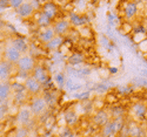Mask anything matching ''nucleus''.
I'll use <instances>...</instances> for the list:
<instances>
[{
  "mask_svg": "<svg viewBox=\"0 0 147 137\" xmlns=\"http://www.w3.org/2000/svg\"><path fill=\"white\" fill-rule=\"evenodd\" d=\"M126 123L125 116L121 117H112L105 126L100 129V136L104 137H113V136H119L121 129L124 128Z\"/></svg>",
  "mask_w": 147,
  "mask_h": 137,
  "instance_id": "f257e3e1",
  "label": "nucleus"
},
{
  "mask_svg": "<svg viewBox=\"0 0 147 137\" xmlns=\"http://www.w3.org/2000/svg\"><path fill=\"white\" fill-rule=\"evenodd\" d=\"M28 104L31 107V110H32V113H33L35 118H39V117L44 116L47 113V110L50 109V107H48L42 94L36 95V96H32V100Z\"/></svg>",
  "mask_w": 147,
  "mask_h": 137,
  "instance_id": "f03ea898",
  "label": "nucleus"
},
{
  "mask_svg": "<svg viewBox=\"0 0 147 137\" xmlns=\"http://www.w3.org/2000/svg\"><path fill=\"white\" fill-rule=\"evenodd\" d=\"M34 118H35V117H34V115H33V113H32L30 104H22V106L19 107V110H18L17 116H16V120H17L18 126L28 128V127L31 126V123L33 122Z\"/></svg>",
  "mask_w": 147,
  "mask_h": 137,
  "instance_id": "7ed1b4c3",
  "label": "nucleus"
},
{
  "mask_svg": "<svg viewBox=\"0 0 147 137\" xmlns=\"http://www.w3.org/2000/svg\"><path fill=\"white\" fill-rule=\"evenodd\" d=\"M35 66H36V62H35V60H34V57L32 55H30V54H22L21 57L19 59V61L17 62L16 68L19 72L31 74L33 72V69L35 68Z\"/></svg>",
  "mask_w": 147,
  "mask_h": 137,
  "instance_id": "20e7f679",
  "label": "nucleus"
},
{
  "mask_svg": "<svg viewBox=\"0 0 147 137\" xmlns=\"http://www.w3.org/2000/svg\"><path fill=\"white\" fill-rule=\"evenodd\" d=\"M24 86L30 94V96H36V95H41L44 92V84L40 83L36 79H34L32 75L27 76L24 80Z\"/></svg>",
  "mask_w": 147,
  "mask_h": 137,
  "instance_id": "39448f33",
  "label": "nucleus"
},
{
  "mask_svg": "<svg viewBox=\"0 0 147 137\" xmlns=\"http://www.w3.org/2000/svg\"><path fill=\"white\" fill-rule=\"evenodd\" d=\"M111 118H112V115H111V113H109V110L100 109V110H96L95 111L94 115L91 118V121H92L93 127L100 130Z\"/></svg>",
  "mask_w": 147,
  "mask_h": 137,
  "instance_id": "423d86ee",
  "label": "nucleus"
},
{
  "mask_svg": "<svg viewBox=\"0 0 147 137\" xmlns=\"http://www.w3.org/2000/svg\"><path fill=\"white\" fill-rule=\"evenodd\" d=\"M129 115L133 120L141 121L147 116V104L145 102H136L129 108Z\"/></svg>",
  "mask_w": 147,
  "mask_h": 137,
  "instance_id": "0eeeda50",
  "label": "nucleus"
},
{
  "mask_svg": "<svg viewBox=\"0 0 147 137\" xmlns=\"http://www.w3.org/2000/svg\"><path fill=\"white\" fill-rule=\"evenodd\" d=\"M3 54H4V59L6 61L11 62V63H13V65H17V62L19 61V59L22 55V53L19 52L18 49L14 46H12L11 43H8V45L5 46Z\"/></svg>",
  "mask_w": 147,
  "mask_h": 137,
  "instance_id": "6e6552de",
  "label": "nucleus"
},
{
  "mask_svg": "<svg viewBox=\"0 0 147 137\" xmlns=\"http://www.w3.org/2000/svg\"><path fill=\"white\" fill-rule=\"evenodd\" d=\"M139 12V7H138V3L136 1H128L125 7H124V18L127 21H132L137 18Z\"/></svg>",
  "mask_w": 147,
  "mask_h": 137,
  "instance_id": "1a4fd4ad",
  "label": "nucleus"
},
{
  "mask_svg": "<svg viewBox=\"0 0 147 137\" xmlns=\"http://www.w3.org/2000/svg\"><path fill=\"white\" fill-rule=\"evenodd\" d=\"M31 75L36 79L40 83L42 84H46L50 80V74H48L47 69L44 67V66H40V65H36L35 68L33 69V72L31 73Z\"/></svg>",
  "mask_w": 147,
  "mask_h": 137,
  "instance_id": "9d476101",
  "label": "nucleus"
},
{
  "mask_svg": "<svg viewBox=\"0 0 147 137\" xmlns=\"http://www.w3.org/2000/svg\"><path fill=\"white\" fill-rule=\"evenodd\" d=\"M52 26H53V28H54L57 35L65 36V35L69 32L72 25H71L69 20H67V19H60V20L55 21V22L52 25Z\"/></svg>",
  "mask_w": 147,
  "mask_h": 137,
  "instance_id": "9b49d317",
  "label": "nucleus"
},
{
  "mask_svg": "<svg viewBox=\"0 0 147 137\" xmlns=\"http://www.w3.org/2000/svg\"><path fill=\"white\" fill-rule=\"evenodd\" d=\"M34 11H35V8H34L33 4L30 3V1H25L16 12H17V14H18L19 18H21V19H28V18H31L34 14Z\"/></svg>",
  "mask_w": 147,
  "mask_h": 137,
  "instance_id": "f8f14e48",
  "label": "nucleus"
},
{
  "mask_svg": "<svg viewBox=\"0 0 147 137\" xmlns=\"http://www.w3.org/2000/svg\"><path fill=\"white\" fill-rule=\"evenodd\" d=\"M13 67H16V65L11 63V62H8L5 59H3L1 63H0V80L1 81H8L11 75H12Z\"/></svg>",
  "mask_w": 147,
  "mask_h": 137,
  "instance_id": "ddd939ff",
  "label": "nucleus"
},
{
  "mask_svg": "<svg viewBox=\"0 0 147 137\" xmlns=\"http://www.w3.org/2000/svg\"><path fill=\"white\" fill-rule=\"evenodd\" d=\"M55 31L53 28V26H48V27H45V28H40L39 31V34H38V39L41 43H47L48 41H51L54 36H55Z\"/></svg>",
  "mask_w": 147,
  "mask_h": 137,
  "instance_id": "4468645a",
  "label": "nucleus"
},
{
  "mask_svg": "<svg viewBox=\"0 0 147 137\" xmlns=\"http://www.w3.org/2000/svg\"><path fill=\"white\" fill-rule=\"evenodd\" d=\"M12 94H13L12 83L9 81H1V84H0V101H1V103L7 102Z\"/></svg>",
  "mask_w": 147,
  "mask_h": 137,
  "instance_id": "2eb2a0df",
  "label": "nucleus"
},
{
  "mask_svg": "<svg viewBox=\"0 0 147 137\" xmlns=\"http://www.w3.org/2000/svg\"><path fill=\"white\" fill-rule=\"evenodd\" d=\"M64 120H65V124L71 128H74L78 126L79 123V116L74 110L68 109L64 113Z\"/></svg>",
  "mask_w": 147,
  "mask_h": 137,
  "instance_id": "dca6fc26",
  "label": "nucleus"
},
{
  "mask_svg": "<svg viewBox=\"0 0 147 137\" xmlns=\"http://www.w3.org/2000/svg\"><path fill=\"white\" fill-rule=\"evenodd\" d=\"M41 12H42L45 15H47L48 18H51V19L53 20L54 18H57L59 9H58V6H57L54 3H52V1H47V3H45V4L42 5Z\"/></svg>",
  "mask_w": 147,
  "mask_h": 137,
  "instance_id": "f3484780",
  "label": "nucleus"
},
{
  "mask_svg": "<svg viewBox=\"0 0 147 137\" xmlns=\"http://www.w3.org/2000/svg\"><path fill=\"white\" fill-rule=\"evenodd\" d=\"M9 43L12 46H14L19 52H21L22 54H26L28 52V43L26 42V40L24 38H20V36H14V38H12Z\"/></svg>",
  "mask_w": 147,
  "mask_h": 137,
  "instance_id": "a211bd4d",
  "label": "nucleus"
},
{
  "mask_svg": "<svg viewBox=\"0 0 147 137\" xmlns=\"http://www.w3.org/2000/svg\"><path fill=\"white\" fill-rule=\"evenodd\" d=\"M64 43V36H61V35H55L54 38L51 40V41H48L47 43H45V48L47 49V51H50V52H54V51H58V49L63 46Z\"/></svg>",
  "mask_w": 147,
  "mask_h": 137,
  "instance_id": "6ab92c4d",
  "label": "nucleus"
},
{
  "mask_svg": "<svg viewBox=\"0 0 147 137\" xmlns=\"http://www.w3.org/2000/svg\"><path fill=\"white\" fill-rule=\"evenodd\" d=\"M30 96V94L27 93V90H21V92H17L12 94V98H13V103L17 106H22L26 104L25 101L27 100V97Z\"/></svg>",
  "mask_w": 147,
  "mask_h": 137,
  "instance_id": "aec40b11",
  "label": "nucleus"
},
{
  "mask_svg": "<svg viewBox=\"0 0 147 137\" xmlns=\"http://www.w3.org/2000/svg\"><path fill=\"white\" fill-rule=\"evenodd\" d=\"M69 22L72 26H74V27H78V26H84L85 23L87 22V20L85 19L84 17L77 14V13H71L69 14Z\"/></svg>",
  "mask_w": 147,
  "mask_h": 137,
  "instance_id": "412c9836",
  "label": "nucleus"
},
{
  "mask_svg": "<svg viewBox=\"0 0 147 137\" xmlns=\"http://www.w3.org/2000/svg\"><path fill=\"white\" fill-rule=\"evenodd\" d=\"M36 25H38L39 28H45L48 26H52V19L45 15L42 12H40L39 17H36Z\"/></svg>",
  "mask_w": 147,
  "mask_h": 137,
  "instance_id": "4be33fe9",
  "label": "nucleus"
},
{
  "mask_svg": "<svg viewBox=\"0 0 147 137\" xmlns=\"http://www.w3.org/2000/svg\"><path fill=\"white\" fill-rule=\"evenodd\" d=\"M42 96L45 97L46 102H47V104H48V107H50V108L54 107V106L57 104V102H58V96H57L53 92H47V93H44V94H42Z\"/></svg>",
  "mask_w": 147,
  "mask_h": 137,
  "instance_id": "5701e85b",
  "label": "nucleus"
},
{
  "mask_svg": "<svg viewBox=\"0 0 147 137\" xmlns=\"http://www.w3.org/2000/svg\"><path fill=\"white\" fill-rule=\"evenodd\" d=\"M112 117H121V116H125V110L122 107H113L111 110H109Z\"/></svg>",
  "mask_w": 147,
  "mask_h": 137,
  "instance_id": "b1692460",
  "label": "nucleus"
},
{
  "mask_svg": "<svg viewBox=\"0 0 147 137\" xmlns=\"http://www.w3.org/2000/svg\"><path fill=\"white\" fill-rule=\"evenodd\" d=\"M84 61V56L81 54H73L69 59H68V62L71 65H78V63H81V62Z\"/></svg>",
  "mask_w": 147,
  "mask_h": 137,
  "instance_id": "393cba45",
  "label": "nucleus"
},
{
  "mask_svg": "<svg viewBox=\"0 0 147 137\" xmlns=\"http://www.w3.org/2000/svg\"><path fill=\"white\" fill-rule=\"evenodd\" d=\"M61 130H63V131H60V132H59L60 136H64V137L76 136V134L73 132V128H71V127H68V126H66V128H63Z\"/></svg>",
  "mask_w": 147,
  "mask_h": 137,
  "instance_id": "a878e982",
  "label": "nucleus"
},
{
  "mask_svg": "<svg viewBox=\"0 0 147 137\" xmlns=\"http://www.w3.org/2000/svg\"><path fill=\"white\" fill-rule=\"evenodd\" d=\"M14 135H16V136H21V137L28 136V135H30V132H28V128L19 126V128L17 129V131H16V134H14Z\"/></svg>",
  "mask_w": 147,
  "mask_h": 137,
  "instance_id": "bb28decb",
  "label": "nucleus"
},
{
  "mask_svg": "<svg viewBox=\"0 0 147 137\" xmlns=\"http://www.w3.org/2000/svg\"><path fill=\"white\" fill-rule=\"evenodd\" d=\"M25 1L26 0H9V6H11V8H13L14 11H17Z\"/></svg>",
  "mask_w": 147,
  "mask_h": 137,
  "instance_id": "cd10ccee",
  "label": "nucleus"
},
{
  "mask_svg": "<svg viewBox=\"0 0 147 137\" xmlns=\"http://www.w3.org/2000/svg\"><path fill=\"white\" fill-rule=\"evenodd\" d=\"M0 7H1V11H4L6 8H11L9 0H0Z\"/></svg>",
  "mask_w": 147,
  "mask_h": 137,
  "instance_id": "c85d7f7f",
  "label": "nucleus"
},
{
  "mask_svg": "<svg viewBox=\"0 0 147 137\" xmlns=\"http://www.w3.org/2000/svg\"><path fill=\"white\" fill-rule=\"evenodd\" d=\"M76 97H77V98H81V100H84V98L88 97V93H85V94H81V95H76Z\"/></svg>",
  "mask_w": 147,
  "mask_h": 137,
  "instance_id": "c756f323",
  "label": "nucleus"
},
{
  "mask_svg": "<svg viewBox=\"0 0 147 137\" xmlns=\"http://www.w3.org/2000/svg\"><path fill=\"white\" fill-rule=\"evenodd\" d=\"M144 27H145V29L147 31V17H146L145 20H144Z\"/></svg>",
  "mask_w": 147,
  "mask_h": 137,
  "instance_id": "7c9ffc66",
  "label": "nucleus"
}]
</instances>
